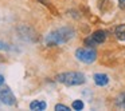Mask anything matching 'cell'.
<instances>
[{
  "instance_id": "30bf717a",
  "label": "cell",
  "mask_w": 125,
  "mask_h": 111,
  "mask_svg": "<svg viewBox=\"0 0 125 111\" xmlns=\"http://www.w3.org/2000/svg\"><path fill=\"white\" fill-rule=\"evenodd\" d=\"M73 108L74 110H82L83 108V103H82V100H74L73 102Z\"/></svg>"
},
{
  "instance_id": "4fadbf2b",
  "label": "cell",
  "mask_w": 125,
  "mask_h": 111,
  "mask_svg": "<svg viewBox=\"0 0 125 111\" xmlns=\"http://www.w3.org/2000/svg\"><path fill=\"white\" fill-rule=\"evenodd\" d=\"M0 50H4V51H8V50H12V47L10 44L4 43V42H0Z\"/></svg>"
},
{
  "instance_id": "8fae6325",
  "label": "cell",
  "mask_w": 125,
  "mask_h": 111,
  "mask_svg": "<svg viewBox=\"0 0 125 111\" xmlns=\"http://www.w3.org/2000/svg\"><path fill=\"white\" fill-rule=\"evenodd\" d=\"M117 104L121 106V107H125V92L121 95V96H118V100H117Z\"/></svg>"
},
{
  "instance_id": "5b68a950",
  "label": "cell",
  "mask_w": 125,
  "mask_h": 111,
  "mask_svg": "<svg viewBox=\"0 0 125 111\" xmlns=\"http://www.w3.org/2000/svg\"><path fill=\"white\" fill-rule=\"evenodd\" d=\"M94 82L95 84H98V86H106L109 82V78L108 75H105V74H95L94 75Z\"/></svg>"
},
{
  "instance_id": "9a60e30c",
  "label": "cell",
  "mask_w": 125,
  "mask_h": 111,
  "mask_svg": "<svg viewBox=\"0 0 125 111\" xmlns=\"http://www.w3.org/2000/svg\"><path fill=\"white\" fill-rule=\"evenodd\" d=\"M3 83H4V76H3V75H0V86H1Z\"/></svg>"
},
{
  "instance_id": "52a82bcc",
  "label": "cell",
  "mask_w": 125,
  "mask_h": 111,
  "mask_svg": "<svg viewBox=\"0 0 125 111\" xmlns=\"http://www.w3.org/2000/svg\"><path fill=\"white\" fill-rule=\"evenodd\" d=\"M116 36L118 40H125V24H120L116 27Z\"/></svg>"
},
{
  "instance_id": "6da1fadb",
  "label": "cell",
  "mask_w": 125,
  "mask_h": 111,
  "mask_svg": "<svg viewBox=\"0 0 125 111\" xmlns=\"http://www.w3.org/2000/svg\"><path fill=\"white\" fill-rule=\"evenodd\" d=\"M74 36V31L69 27H62L59 30H55L52 32H50L46 38V44L49 47H54L58 44H62L69 42Z\"/></svg>"
},
{
  "instance_id": "3957f363",
  "label": "cell",
  "mask_w": 125,
  "mask_h": 111,
  "mask_svg": "<svg viewBox=\"0 0 125 111\" xmlns=\"http://www.w3.org/2000/svg\"><path fill=\"white\" fill-rule=\"evenodd\" d=\"M75 56L83 63H93L97 58V54L92 47H89V48H78L75 51Z\"/></svg>"
},
{
  "instance_id": "7a4b0ae2",
  "label": "cell",
  "mask_w": 125,
  "mask_h": 111,
  "mask_svg": "<svg viewBox=\"0 0 125 111\" xmlns=\"http://www.w3.org/2000/svg\"><path fill=\"white\" fill-rule=\"evenodd\" d=\"M57 80L66 86H78L85 83V76L81 72H63L57 76Z\"/></svg>"
},
{
  "instance_id": "5bb4252c",
  "label": "cell",
  "mask_w": 125,
  "mask_h": 111,
  "mask_svg": "<svg viewBox=\"0 0 125 111\" xmlns=\"http://www.w3.org/2000/svg\"><path fill=\"white\" fill-rule=\"evenodd\" d=\"M118 6L121 9H125V0H118Z\"/></svg>"
},
{
  "instance_id": "9c48e42d",
  "label": "cell",
  "mask_w": 125,
  "mask_h": 111,
  "mask_svg": "<svg viewBox=\"0 0 125 111\" xmlns=\"http://www.w3.org/2000/svg\"><path fill=\"white\" fill-rule=\"evenodd\" d=\"M85 44H86V46H89V47H92V48H93V47H94V46H97L98 43H97V42H95L94 39L92 38V36H90V38L85 39Z\"/></svg>"
},
{
  "instance_id": "7c38bea8",
  "label": "cell",
  "mask_w": 125,
  "mask_h": 111,
  "mask_svg": "<svg viewBox=\"0 0 125 111\" xmlns=\"http://www.w3.org/2000/svg\"><path fill=\"white\" fill-rule=\"evenodd\" d=\"M55 110L57 111H70V108L65 104H57L55 106Z\"/></svg>"
},
{
  "instance_id": "277c9868",
  "label": "cell",
  "mask_w": 125,
  "mask_h": 111,
  "mask_svg": "<svg viewBox=\"0 0 125 111\" xmlns=\"http://www.w3.org/2000/svg\"><path fill=\"white\" fill-rule=\"evenodd\" d=\"M0 99L4 104H8V106H12L16 103V99H15V95L12 94V91L10 90V87H4L1 88L0 91Z\"/></svg>"
},
{
  "instance_id": "ba28073f",
  "label": "cell",
  "mask_w": 125,
  "mask_h": 111,
  "mask_svg": "<svg viewBox=\"0 0 125 111\" xmlns=\"http://www.w3.org/2000/svg\"><path fill=\"white\" fill-rule=\"evenodd\" d=\"M92 38L100 44V43H104V40H105L106 36H105V32H104V31H95V32L92 35Z\"/></svg>"
},
{
  "instance_id": "8992f818",
  "label": "cell",
  "mask_w": 125,
  "mask_h": 111,
  "mask_svg": "<svg viewBox=\"0 0 125 111\" xmlns=\"http://www.w3.org/2000/svg\"><path fill=\"white\" fill-rule=\"evenodd\" d=\"M30 108H31V110H34V111H43L44 108H46V103H44V102H39V100H34V102H31Z\"/></svg>"
}]
</instances>
